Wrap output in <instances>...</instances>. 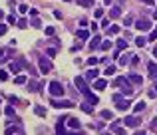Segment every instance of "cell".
I'll return each instance as SVG.
<instances>
[{
  "label": "cell",
  "mask_w": 157,
  "mask_h": 135,
  "mask_svg": "<svg viewBox=\"0 0 157 135\" xmlns=\"http://www.w3.org/2000/svg\"><path fill=\"white\" fill-rule=\"evenodd\" d=\"M76 88H80V91L84 94V97L88 99V103L96 105V103L99 101V97H98V95H93L92 91H90V88H88V83H85V80H84V78H76Z\"/></svg>",
  "instance_id": "6da1fadb"
},
{
  "label": "cell",
  "mask_w": 157,
  "mask_h": 135,
  "mask_svg": "<svg viewBox=\"0 0 157 135\" xmlns=\"http://www.w3.org/2000/svg\"><path fill=\"white\" fill-rule=\"evenodd\" d=\"M48 89H50V94H52L54 97H62V95H64V86H62L60 81H50Z\"/></svg>",
  "instance_id": "7a4b0ae2"
},
{
  "label": "cell",
  "mask_w": 157,
  "mask_h": 135,
  "mask_svg": "<svg viewBox=\"0 0 157 135\" xmlns=\"http://www.w3.org/2000/svg\"><path fill=\"white\" fill-rule=\"evenodd\" d=\"M52 62L50 60H46V58H44V56H42V58H40V72H42V74H50V72H52Z\"/></svg>",
  "instance_id": "3957f363"
},
{
  "label": "cell",
  "mask_w": 157,
  "mask_h": 135,
  "mask_svg": "<svg viewBox=\"0 0 157 135\" xmlns=\"http://www.w3.org/2000/svg\"><path fill=\"white\" fill-rule=\"evenodd\" d=\"M12 56H14V52L10 48H0V64H4L6 60H10Z\"/></svg>",
  "instance_id": "277c9868"
},
{
  "label": "cell",
  "mask_w": 157,
  "mask_h": 135,
  "mask_svg": "<svg viewBox=\"0 0 157 135\" xmlns=\"http://www.w3.org/2000/svg\"><path fill=\"white\" fill-rule=\"evenodd\" d=\"M135 28L139 32H147V30H151V22L149 20H137L135 22Z\"/></svg>",
  "instance_id": "5b68a950"
},
{
  "label": "cell",
  "mask_w": 157,
  "mask_h": 135,
  "mask_svg": "<svg viewBox=\"0 0 157 135\" xmlns=\"http://www.w3.org/2000/svg\"><path fill=\"white\" fill-rule=\"evenodd\" d=\"M123 123L127 125V127H137V125H139V117H137V115H129V117H125V119H123Z\"/></svg>",
  "instance_id": "8992f818"
},
{
  "label": "cell",
  "mask_w": 157,
  "mask_h": 135,
  "mask_svg": "<svg viewBox=\"0 0 157 135\" xmlns=\"http://www.w3.org/2000/svg\"><path fill=\"white\" fill-rule=\"evenodd\" d=\"M115 105H118V109L125 111V109H129V107H131V101H129V99H125V97H121L119 101H115Z\"/></svg>",
  "instance_id": "52a82bcc"
},
{
  "label": "cell",
  "mask_w": 157,
  "mask_h": 135,
  "mask_svg": "<svg viewBox=\"0 0 157 135\" xmlns=\"http://www.w3.org/2000/svg\"><path fill=\"white\" fill-rule=\"evenodd\" d=\"M52 105H54V107H72L74 103H72V101H60V99H52Z\"/></svg>",
  "instance_id": "ba28073f"
},
{
  "label": "cell",
  "mask_w": 157,
  "mask_h": 135,
  "mask_svg": "<svg viewBox=\"0 0 157 135\" xmlns=\"http://www.w3.org/2000/svg\"><path fill=\"white\" fill-rule=\"evenodd\" d=\"M22 64H20V62H10V66H8V70H10V72H12V74H18L20 70H22Z\"/></svg>",
  "instance_id": "9c48e42d"
},
{
  "label": "cell",
  "mask_w": 157,
  "mask_h": 135,
  "mask_svg": "<svg viewBox=\"0 0 157 135\" xmlns=\"http://www.w3.org/2000/svg\"><path fill=\"white\" fill-rule=\"evenodd\" d=\"M119 88H121V91H123L125 95H129L131 91H133V89H131V86H129V80H125L123 83H121V86H119Z\"/></svg>",
  "instance_id": "30bf717a"
},
{
  "label": "cell",
  "mask_w": 157,
  "mask_h": 135,
  "mask_svg": "<svg viewBox=\"0 0 157 135\" xmlns=\"http://www.w3.org/2000/svg\"><path fill=\"white\" fill-rule=\"evenodd\" d=\"M105 86H107V81L102 80V78H98V80L93 81V88H96V89H105Z\"/></svg>",
  "instance_id": "8fae6325"
},
{
  "label": "cell",
  "mask_w": 157,
  "mask_h": 135,
  "mask_svg": "<svg viewBox=\"0 0 157 135\" xmlns=\"http://www.w3.org/2000/svg\"><path fill=\"white\" fill-rule=\"evenodd\" d=\"M4 133H6V135H14V133H20V125H14V127H12V125H8Z\"/></svg>",
  "instance_id": "7c38bea8"
},
{
  "label": "cell",
  "mask_w": 157,
  "mask_h": 135,
  "mask_svg": "<svg viewBox=\"0 0 157 135\" xmlns=\"http://www.w3.org/2000/svg\"><path fill=\"white\" fill-rule=\"evenodd\" d=\"M110 16H111V18H119V16H121V8H119V6H113L110 10Z\"/></svg>",
  "instance_id": "4fadbf2b"
},
{
  "label": "cell",
  "mask_w": 157,
  "mask_h": 135,
  "mask_svg": "<svg viewBox=\"0 0 157 135\" xmlns=\"http://www.w3.org/2000/svg\"><path fill=\"white\" fill-rule=\"evenodd\" d=\"M99 44H102V38H99V36H93V40L90 42V48L96 50V48H99Z\"/></svg>",
  "instance_id": "5bb4252c"
},
{
  "label": "cell",
  "mask_w": 157,
  "mask_h": 135,
  "mask_svg": "<svg viewBox=\"0 0 157 135\" xmlns=\"http://www.w3.org/2000/svg\"><path fill=\"white\" fill-rule=\"evenodd\" d=\"M149 75L153 80H157V64H153V62L149 64Z\"/></svg>",
  "instance_id": "9a60e30c"
},
{
  "label": "cell",
  "mask_w": 157,
  "mask_h": 135,
  "mask_svg": "<svg viewBox=\"0 0 157 135\" xmlns=\"http://www.w3.org/2000/svg\"><path fill=\"white\" fill-rule=\"evenodd\" d=\"M127 80H131L133 83H143V78H141L139 74H131L129 78H127Z\"/></svg>",
  "instance_id": "2e32d148"
},
{
  "label": "cell",
  "mask_w": 157,
  "mask_h": 135,
  "mask_svg": "<svg viewBox=\"0 0 157 135\" xmlns=\"http://www.w3.org/2000/svg\"><path fill=\"white\" fill-rule=\"evenodd\" d=\"M111 131H115V135H125V131H123L121 127H119V123H118V121L111 125Z\"/></svg>",
  "instance_id": "e0dca14e"
},
{
  "label": "cell",
  "mask_w": 157,
  "mask_h": 135,
  "mask_svg": "<svg viewBox=\"0 0 157 135\" xmlns=\"http://www.w3.org/2000/svg\"><path fill=\"white\" fill-rule=\"evenodd\" d=\"M68 125H70L72 129H80V125H82V123H80L76 117H72V119H68Z\"/></svg>",
  "instance_id": "ac0fdd59"
},
{
  "label": "cell",
  "mask_w": 157,
  "mask_h": 135,
  "mask_svg": "<svg viewBox=\"0 0 157 135\" xmlns=\"http://www.w3.org/2000/svg\"><path fill=\"white\" fill-rule=\"evenodd\" d=\"M98 75H99V72L93 68V70H90V72H88V75H85V78H88V80H98Z\"/></svg>",
  "instance_id": "d6986e66"
},
{
  "label": "cell",
  "mask_w": 157,
  "mask_h": 135,
  "mask_svg": "<svg viewBox=\"0 0 157 135\" xmlns=\"http://www.w3.org/2000/svg\"><path fill=\"white\" fill-rule=\"evenodd\" d=\"M76 36H78L80 40H88V38H90V32H88V30H78Z\"/></svg>",
  "instance_id": "ffe728a7"
},
{
  "label": "cell",
  "mask_w": 157,
  "mask_h": 135,
  "mask_svg": "<svg viewBox=\"0 0 157 135\" xmlns=\"http://www.w3.org/2000/svg\"><path fill=\"white\" fill-rule=\"evenodd\" d=\"M34 113L40 115V117H46V109L42 107V105H36V107H34Z\"/></svg>",
  "instance_id": "44dd1931"
},
{
  "label": "cell",
  "mask_w": 157,
  "mask_h": 135,
  "mask_svg": "<svg viewBox=\"0 0 157 135\" xmlns=\"http://www.w3.org/2000/svg\"><path fill=\"white\" fill-rule=\"evenodd\" d=\"M80 107L84 109L85 113H92V111H93V105H92V103H82V105H80Z\"/></svg>",
  "instance_id": "7402d4cb"
},
{
  "label": "cell",
  "mask_w": 157,
  "mask_h": 135,
  "mask_svg": "<svg viewBox=\"0 0 157 135\" xmlns=\"http://www.w3.org/2000/svg\"><path fill=\"white\" fill-rule=\"evenodd\" d=\"M143 109H145V101H139V103H135L133 111H135V113H139V111H143Z\"/></svg>",
  "instance_id": "603a6c76"
},
{
  "label": "cell",
  "mask_w": 157,
  "mask_h": 135,
  "mask_svg": "<svg viewBox=\"0 0 157 135\" xmlns=\"http://www.w3.org/2000/svg\"><path fill=\"white\" fill-rule=\"evenodd\" d=\"M145 42H147V38H143V36H137V38H135V44H137L139 48H143Z\"/></svg>",
  "instance_id": "cb8c5ba5"
},
{
  "label": "cell",
  "mask_w": 157,
  "mask_h": 135,
  "mask_svg": "<svg viewBox=\"0 0 157 135\" xmlns=\"http://www.w3.org/2000/svg\"><path fill=\"white\" fill-rule=\"evenodd\" d=\"M14 83H18V86H24V83H26V75H16Z\"/></svg>",
  "instance_id": "d4e9b609"
},
{
  "label": "cell",
  "mask_w": 157,
  "mask_h": 135,
  "mask_svg": "<svg viewBox=\"0 0 157 135\" xmlns=\"http://www.w3.org/2000/svg\"><path fill=\"white\" fill-rule=\"evenodd\" d=\"M125 48H127V40L119 38V40H118V50H125Z\"/></svg>",
  "instance_id": "484cf974"
},
{
  "label": "cell",
  "mask_w": 157,
  "mask_h": 135,
  "mask_svg": "<svg viewBox=\"0 0 157 135\" xmlns=\"http://www.w3.org/2000/svg\"><path fill=\"white\" fill-rule=\"evenodd\" d=\"M129 56L125 54V56H119V64H121V66H127V64H129Z\"/></svg>",
  "instance_id": "4316f807"
},
{
  "label": "cell",
  "mask_w": 157,
  "mask_h": 135,
  "mask_svg": "<svg viewBox=\"0 0 157 135\" xmlns=\"http://www.w3.org/2000/svg\"><path fill=\"white\" fill-rule=\"evenodd\" d=\"M28 89H30V91H36V89H40V83L38 81H30V83H28Z\"/></svg>",
  "instance_id": "83f0119b"
},
{
  "label": "cell",
  "mask_w": 157,
  "mask_h": 135,
  "mask_svg": "<svg viewBox=\"0 0 157 135\" xmlns=\"http://www.w3.org/2000/svg\"><path fill=\"white\" fill-rule=\"evenodd\" d=\"M99 115H102L104 119H111V117H113V113H111L110 109H104V111H102V113H99Z\"/></svg>",
  "instance_id": "f1b7e54d"
},
{
  "label": "cell",
  "mask_w": 157,
  "mask_h": 135,
  "mask_svg": "<svg viewBox=\"0 0 157 135\" xmlns=\"http://www.w3.org/2000/svg\"><path fill=\"white\" fill-rule=\"evenodd\" d=\"M147 40H151V42H155V40H157V26L151 30V34L147 36Z\"/></svg>",
  "instance_id": "f546056e"
},
{
  "label": "cell",
  "mask_w": 157,
  "mask_h": 135,
  "mask_svg": "<svg viewBox=\"0 0 157 135\" xmlns=\"http://www.w3.org/2000/svg\"><path fill=\"white\" fill-rule=\"evenodd\" d=\"M104 74H105V75H113V74H115V68H113V66H107V68L104 70Z\"/></svg>",
  "instance_id": "4dcf8cb0"
},
{
  "label": "cell",
  "mask_w": 157,
  "mask_h": 135,
  "mask_svg": "<svg viewBox=\"0 0 157 135\" xmlns=\"http://www.w3.org/2000/svg\"><path fill=\"white\" fill-rule=\"evenodd\" d=\"M46 54H48V58H54V56L58 54V50H56V48H48V50H46Z\"/></svg>",
  "instance_id": "1f68e13d"
},
{
  "label": "cell",
  "mask_w": 157,
  "mask_h": 135,
  "mask_svg": "<svg viewBox=\"0 0 157 135\" xmlns=\"http://www.w3.org/2000/svg\"><path fill=\"white\" fill-rule=\"evenodd\" d=\"M99 48H102V50H110V48H111V42H110V40L102 42V44H99Z\"/></svg>",
  "instance_id": "d6a6232c"
},
{
  "label": "cell",
  "mask_w": 157,
  "mask_h": 135,
  "mask_svg": "<svg viewBox=\"0 0 157 135\" xmlns=\"http://www.w3.org/2000/svg\"><path fill=\"white\" fill-rule=\"evenodd\" d=\"M4 113H6L8 117H14V107H12V105H8V107L4 109Z\"/></svg>",
  "instance_id": "836d02e7"
},
{
  "label": "cell",
  "mask_w": 157,
  "mask_h": 135,
  "mask_svg": "<svg viewBox=\"0 0 157 135\" xmlns=\"http://www.w3.org/2000/svg\"><path fill=\"white\" fill-rule=\"evenodd\" d=\"M119 32V26H110L107 28V34H118Z\"/></svg>",
  "instance_id": "e575fe53"
},
{
  "label": "cell",
  "mask_w": 157,
  "mask_h": 135,
  "mask_svg": "<svg viewBox=\"0 0 157 135\" xmlns=\"http://www.w3.org/2000/svg\"><path fill=\"white\" fill-rule=\"evenodd\" d=\"M125 80H127V78H121V75H119V78H115V81H113V86H121V83H123Z\"/></svg>",
  "instance_id": "d590c367"
},
{
  "label": "cell",
  "mask_w": 157,
  "mask_h": 135,
  "mask_svg": "<svg viewBox=\"0 0 157 135\" xmlns=\"http://www.w3.org/2000/svg\"><path fill=\"white\" fill-rule=\"evenodd\" d=\"M93 2H96V0H80V4H82V6H92Z\"/></svg>",
  "instance_id": "8d00e7d4"
},
{
  "label": "cell",
  "mask_w": 157,
  "mask_h": 135,
  "mask_svg": "<svg viewBox=\"0 0 157 135\" xmlns=\"http://www.w3.org/2000/svg\"><path fill=\"white\" fill-rule=\"evenodd\" d=\"M93 16H96V18H102V16H104V10H102V8H96Z\"/></svg>",
  "instance_id": "74e56055"
},
{
  "label": "cell",
  "mask_w": 157,
  "mask_h": 135,
  "mask_svg": "<svg viewBox=\"0 0 157 135\" xmlns=\"http://www.w3.org/2000/svg\"><path fill=\"white\" fill-rule=\"evenodd\" d=\"M8 22H10V24H18V18H16L14 14H10V16H8Z\"/></svg>",
  "instance_id": "f35d334b"
},
{
  "label": "cell",
  "mask_w": 157,
  "mask_h": 135,
  "mask_svg": "<svg viewBox=\"0 0 157 135\" xmlns=\"http://www.w3.org/2000/svg\"><path fill=\"white\" fill-rule=\"evenodd\" d=\"M0 80L4 81V80H8V72H4V70H0Z\"/></svg>",
  "instance_id": "ab89813d"
},
{
  "label": "cell",
  "mask_w": 157,
  "mask_h": 135,
  "mask_svg": "<svg viewBox=\"0 0 157 135\" xmlns=\"http://www.w3.org/2000/svg\"><path fill=\"white\" fill-rule=\"evenodd\" d=\"M8 99H10V103H12V105H16V103H18V97H16V95H10Z\"/></svg>",
  "instance_id": "60d3db41"
},
{
  "label": "cell",
  "mask_w": 157,
  "mask_h": 135,
  "mask_svg": "<svg viewBox=\"0 0 157 135\" xmlns=\"http://www.w3.org/2000/svg\"><path fill=\"white\" fill-rule=\"evenodd\" d=\"M18 10H20L22 14H24V12H28V6H26V4H20V6H18Z\"/></svg>",
  "instance_id": "b9f144b4"
},
{
  "label": "cell",
  "mask_w": 157,
  "mask_h": 135,
  "mask_svg": "<svg viewBox=\"0 0 157 135\" xmlns=\"http://www.w3.org/2000/svg\"><path fill=\"white\" fill-rule=\"evenodd\" d=\"M32 26H34V28H40L42 24H40V20H38V18H34V20H32Z\"/></svg>",
  "instance_id": "7bdbcfd3"
},
{
  "label": "cell",
  "mask_w": 157,
  "mask_h": 135,
  "mask_svg": "<svg viewBox=\"0 0 157 135\" xmlns=\"http://www.w3.org/2000/svg\"><path fill=\"white\" fill-rule=\"evenodd\" d=\"M137 64H139V58H137V56H133V58H131V66H137Z\"/></svg>",
  "instance_id": "ee69618b"
},
{
  "label": "cell",
  "mask_w": 157,
  "mask_h": 135,
  "mask_svg": "<svg viewBox=\"0 0 157 135\" xmlns=\"http://www.w3.org/2000/svg\"><path fill=\"white\" fill-rule=\"evenodd\" d=\"M88 64H90V66H96V64H98V58H90Z\"/></svg>",
  "instance_id": "f6af8a7d"
},
{
  "label": "cell",
  "mask_w": 157,
  "mask_h": 135,
  "mask_svg": "<svg viewBox=\"0 0 157 135\" xmlns=\"http://www.w3.org/2000/svg\"><path fill=\"white\" fill-rule=\"evenodd\" d=\"M62 135H84V133H80V131H78V133H76V131H64Z\"/></svg>",
  "instance_id": "bcb514c9"
},
{
  "label": "cell",
  "mask_w": 157,
  "mask_h": 135,
  "mask_svg": "<svg viewBox=\"0 0 157 135\" xmlns=\"http://www.w3.org/2000/svg\"><path fill=\"white\" fill-rule=\"evenodd\" d=\"M52 34H54V28L48 26V28H46V36H52Z\"/></svg>",
  "instance_id": "7dc6e473"
},
{
  "label": "cell",
  "mask_w": 157,
  "mask_h": 135,
  "mask_svg": "<svg viewBox=\"0 0 157 135\" xmlns=\"http://www.w3.org/2000/svg\"><path fill=\"white\" fill-rule=\"evenodd\" d=\"M2 34H6V24H0V36Z\"/></svg>",
  "instance_id": "c3c4849f"
},
{
  "label": "cell",
  "mask_w": 157,
  "mask_h": 135,
  "mask_svg": "<svg viewBox=\"0 0 157 135\" xmlns=\"http://www.w3.org/2000/svg\"><path fill=\"white\" fill-rule=\"evenodd\" d=\"M18 26H20V28H26L28 24H26V22H24V20H18Z\"/></svg>",
  "instance_id": "681fc988"
},
{
  "label": "cell",
  "mask_w": 157,
  "mask_h": 135,
  "mask_svg": "<svg viewBox=\"0 0 157 135\" xmlns=\"http://www.w3.org/2000/svg\"><path fill=\"white\" fill-rule=\"evenodd\" d=\"M143 4H155V0H141Z\"/></svg>",
  "instance_id": "f907efd6"
},
{
  "label": "cell",
  "mask_w": 157,
  "mask_h": 135,
  "mask_svg": "<svg viewBox=\"0 0 157 135\" xmlns=\"http://www.w3.org/2000/svg\"><path fill=\"white\" fill-rule=\"evenodd\" d=\"M151 127H157V119H153V121H151Z\"/></svg>",
  "instance_id": "816d5d0a"
},
{
  "label": "cell",
  "mask_w": 157,
  "mask_h": 135,
  "mask_svg": "<svg viewBox=\"0 0 157 135\" xmlns=\"http://www.w3.org/2000/svg\"><path fill=\"white\" fill-rule=\"evenodd\" d=\"M153 56L157 58V44H155V48H153Z\"/></svg>",
  "instance_id": "f5cc1de1"
},
{
  "label": "cell",
  "mask_w": 157,
  "mask_h": 135,
  "mask_svg": "<svg viewBox=\"0 0 157 135\" xmlns=\"http://www.w3.org/2000/svg\"><path fill=\"white\" fill-rule=\"evenodd\" d=\"M135 135H145V131H135Z\"/></svg>",
  "instance_id": "db71d44e"
},
{
  "label": "cell",
  "mask_w": 157,
  "mask_h": 135,
  "mask_svg": "<svg viewBox=\"0 0 157 135\" xmlns=\"http://www.w3.org/2000/svg\"><path fill=\"white\" fill-rule=\"evenodd\" d=\"M153 18H155V20H157V10H155V12H153Z\"/></svg>",
  "instance_id": "11a10c76"
},
{
  "label": "cell",
  "mask_w": 157,
  "mask_h": 135,
  "mask_svg": "<svg viewBox=\"0 0 157 135\" xmlns=\"http://www.w3.org/2000/svg\"><path fill=\"white\" fill-rule=\"evenodd\" d=\"M0 18H4V12H2V10H0Z\"/></svg>",
  "instance_id": "9f6ffc18"
},
{
  "label": "cell",
  "mask_w": 157,
  "mask_h": 135,
  "mask_svg": "<svg viewBox=\"0 0 157 135\" xmlns=\"http://www.w3.org/2000/svg\"><path fill=\"white\" fill-rule=\"evenodd\" d=\"M16 135H24V133H22V131H20V133H16Z\"/></svg>",
  "instance_id": "6f0895ef"
},
{
  "label": "cell",
  "mask_w": 157,
  "mask_h": 135,
  "mask_svg": "<svg viewBox=\"0 0 157 135\" xmlns=\"http://www.w3.org/2000/svg\"><path fill=\"white\" fill-rule=\"evenodd\" d=\"M155 91H157V81H155Z\"/></svg>",
  "instance_id": "680465c9"
},
{
  "label": "cell",
  "mask_w": 157,
  "mask_h": 135,
  "mask_svg": "<svg viewBox=\"0 0 157 135\" xmlns=\"http://www.w3.org/2000/svg\"><path fill=\"white\" fill-rule=\"evenodd\" d=\"M102 135H111V133H102Z\"/></svg>",
  "instance_id": "91938a15"
},
{
  "label": "cell",
  "mask_w": 157,
  "mask_h": 135,
  "mask_svg": "<svg viewBox=\"0 0 157 135\" xmlns=\"http://www.w3.org/2000/svg\"><path fill=\"white\" fill-rule=\"evenodd\" d=\"M0 101H2V99H0Z\"/></svg>",
  "instance_id": "94428289"
}]
</instances>
